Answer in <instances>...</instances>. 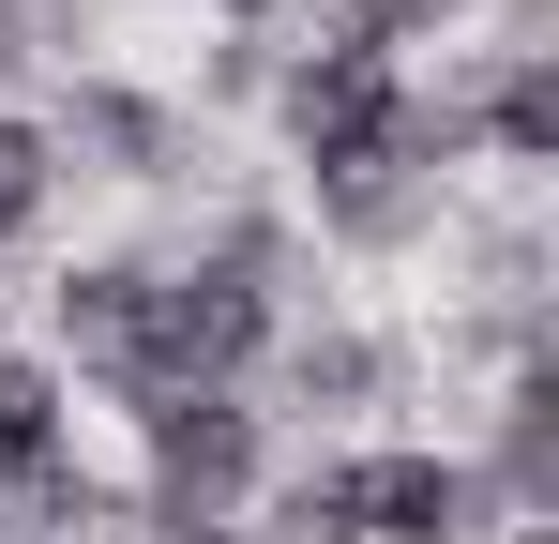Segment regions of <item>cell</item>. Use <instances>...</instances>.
<instances>
[{
	"instance_id": "6",
	"label": "cell",
	"mask_w": 559,
	"mask_h": 544,
	"mask_svg": "<svg viewBox=\"0 0 559 544\" xmlns=\"http://www.w3.org/2000/svg\"><path fill=\"white\" fill-rule=\"evenodd\" d=\"M46 318H61V348L92 363V378H121V348H136V258H92L46 287Z\"/></svg>"
},
{
	"instance_id": "9",
	"label": "cell",
	"mask_w": 559,
	"mask_h": 544,
	"mask_svg": "<svg viewBox=\"0 0 559 544\" xmlns=\"http://www.w3.org/2000/svg\"><path fill=\"white\" fill-rule=\"evenodd\" d=\"M0 61H31V0H0Z\"/></svg>"
},
{
	"instance_id": "3",
	"label": "cell",
	"mask_w": 559,
	"mask_h": 544,
	"mask_svg": "<svg viewBox=\"0 0 559 544\" xmlns=\"http://www.w3.org/2000/svg\"><path fill=\"white\" fill-rule=\"evenodd\" d=\"M46 152H106V181H167L182 167V106H152V91H121V76H76V106H61Z\"/></svg>"
},
{
	"instance_id": "2",
	"label": "cell",
	"mask_w": 559,
	"mask_h": 544,
	"mask_svg": "<svg viewBox=\"0 0 559 544\" xmlns=\"http://www.w3.org/2000/svg\"><path fill=\"white\" fill-rule=\"evenodd\" d=\"M287 499L333 544H468V530H499V515H484V469H468V453H424V439L333 453V469H302Z\"/></svg>"
},
{
	"instance_id": "1",
	"label": "cell",
	"mask_w": 559,
	"mask_h": 544,
	"mask_svg": "<svg viewBox=\"0 0 559 544\" xmlns=\"http://www.w3.org/2000/svg\"><path fill=\"white\" fill-rule=\"evenodd\" d=\"M258 363H273V272L182 258V272H136V348L92 393H242Z\"/></svg>"
},
{
	"instance_id": "8",
	"label": "cell",
	"mask_w": 559,
	"mask_h": 544,
	"mask_svg": "<svg viewBox=\"0 0 559 544\" xmlns=\"http://www.w3.org/2000/svg\"><path fill=\"white\" fill-rule=\"evenodd\" d=\"M46 181H61V152H46V121H15V106H0V258L31 243V212H46Z\"/></svg>"
},
{
	"instance_id": "7",
	"label": "cell",
	"mask_w": 559,
	"mask_h": 544,
	"mask_svg": "<svg viewBox=\"0 0 559 544\" xmlns=\"http://www.w3.org/2000/svg\"><path fill=\"white\" fill-rule=\"evenodd\" d=\"M46 453H61V378H46L31 348H0V499H31Z\"/></svg>"
},
{
	"instance_id": "10",
	"label": "cell",
	"mask_w": 559,
	"mask_h": 544,
	"mask_svg": "<svg viewBox=\"0 0 559 544\" xmlns=\"http://www.w3.org/2000/svg\"><path fill=\"white\" fill-rule=\"evenodd\" d=\"M468 544H559V530H468Z\"/></svg>"
},
{
	"instance_id": "5",
	"label": "cell",
	"mask_w": 559,
	"mask_h": 544,
	"mask_svg": "<svg viewBox=\"0 0 559 544\" xmlns=\"http://www.w3.org/2000/svg\"><path fill=\"white\" fill-rule=\"evenodd\" d=\"M393 393V348L348 333V318H318V333H287V409H378Z\"/></svg>"
},
{
	"instance_id": "4",
	"label": "cell",
	"mask_w": 559,
	"mask_h": 544,
	"mask_svg": "<svg viewBox=\"0 0 559 544\" xmlns=\"http://www.w3.org/2000/svg\"><path fill=\"white\" fill-rule=\"evenodd\" d=\"M468 152H499L514 181L559 167V61H545V46H499V76L468 91Z\"/></svg>"
}]
</instances>
